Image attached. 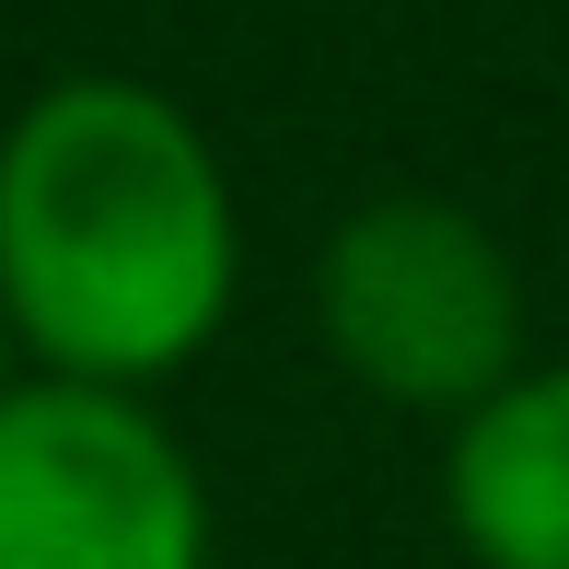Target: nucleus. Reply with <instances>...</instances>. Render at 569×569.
Segmentation results:
<instances>
[{
	"instance_id": "obj_1",
	"label": "nucleus",
	"mask_w": 569,
	"mask_h": 569,
	"mask_svg": "<svg viewBox=\"0 0 569 569\" xmlns=\"http://www.w3.org/2000/svg\"><path fill=\"white\" fill-rule=\"evenodd\" d=\"M244 210L221 140L128 70H59L0 128V326L23 372L163 396L232 326Z\"/></svg>"
},
{
	"instance_id": "obj_2",
	"label": "nucleus",
	"mask_w": 569,
	"mask_h": 569,
	"mask_svg": "<svg viewBox=\"0 0 569 569\" xmlns=\"http://www.w3.org/2000/svg\"><path fill=\"white\" fill-rule=\"evenodd\" d=\"M315 338L372 407L477 419L523 372V268L465 198L383 187L315 256Z\"/></svg>"
},
{
	"instance_id": "obj_3",
	"label": "nucleus",
	"mask_w": 569,
	"mask_h": 569,
	"mask_svg": "<svg viewBox=\"0 0 569 569\" xmlns=\"http://www.w3.org/2000/svg\"><path fill=\"white\" fill-rule=\"evenodd\" d=\"M0 569H210V477L151 396L0 383Z\"/></svg>"
},
{
	"instance_id": "obj_4",
	"label": "nucleus",
	"mask_w": 569,
	"mask_h": 569,
	"mask_svg": "<svg viewBox=\"0 0 569 569\" xmlns=\"http://www.w3.org/2000/svg\"><path fill=\"white\" fill-rule=\"evenodd\" d=\"M442 523L477 569H569V360H523L442 442Z\"/></svg>"
},
{
	"instance_id": "obj_5",
	"label": "nucleus",
	"mask_w": 569,
	"mask_h": 569,
	"mask_svg": "<svg viewBox=\"0 0 569 569\" xmlns=\"http://www.w3.org/2000/svg\"><path fill=\"white\" fill-rule=\"evenodd\" d=\"M0 383H23V349H12V326H0Z\"/></svg>"
}]
</instances>
